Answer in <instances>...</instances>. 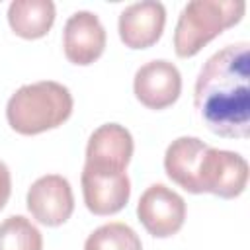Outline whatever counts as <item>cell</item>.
<instances>
[{"label": "cell", "mask_w": 250, "mask_h": 250, "mask_svg": "<svg viewBox=\"0 0 250 250\" xmlns=\"http://www.w3.org/2000/svg\"><path fill=\"white\" fill-rule=\"evenodd\" d=\"M248 41L225 45L201 66L193 104L209 131L229 139L250 133V55Z\"/></svg>", "instance_id": "cell-1"}, {"label": "cell", "mask_w": 250, "mask_h": 250, "mask_svg": "<svg viewBox=\"0 0 250 250\" xmlns=\"http://www.w3.org/2000/svg\"><path fill=\"white\" fill-rule=\"evenodd\" d=\"M70 90L55 80H39L18 88L6 105V119L20 135H39L62 125L72 113Z\"/></svg>", "instance_id": "cell-2"}, {"label": "cell", "mask_w": 250, "mask_h": 250, "mask_svg": "<svg viewBox=\"0 0 250 250\" xmlns=\"http://www.w3.org/2000/svg\"><path fill=\"white\" fill-rule=\"evenodd\" d=\"M244 0H191L178 18L174 31V51L188 59L197 55L209 41L242 20Z\"/></svg>", "instance_id": "cell-3"}, {"label": "cell", "mask_w": 250, "mask_h": 250, "mask_svg": "<svg viewBox=\"0 0 250 250\" xmlns=\"http://www.w3.org/2000/svg\"><path fill=\"white\" fill-rule=\"evenodd\" d=\"M197 180L201 193H213L225 199L238 197L248 182V162L238 152L207 146Z\"/></svg>", "instance_id": "cell-4"}, {"label": "cell", "mask_w": 250, "mask_h": 250, "mask_svg": "<svg viewBox=\"0 0 250 250\" xmlns=\"http://www.w3.org/2000/svg\"><path fill=\"white\" fill-rule=\"evenodd\" d=\"M137 217L148 234L168 238L176 234L186 221V201L168 186L152 184L139 197Z\"/></svg>", "instance_id": "cell-5"}, {"label": "cell", "mask_w": 250, "mask_h": 250, "mask_svg": "<svg viewBox=\"0 0 250 250\" xmlns=\"http://www.w3.org/2000/svg\"><path fill=\"white\" fill-rule=\"evenodd\" d=\"M27 209L35 221L47 227L66 223L74 211V195L68 180L61 174L37 178L27 189Z\"/></svg>", "instance_id": "cell-6"}, {"label": "cell", "mask_w": 250, "mask_h": 250, "mask_svg": "<svg viewBox=\"0 0 250 250\" xmlns=\"http://www.w3.org/2000/svg\"><path fill=\"white\" fill-rule=\"evenodd\" d=\"M133 137L119 123L100 125L86 145V168L102 172H125L133 156Z\"/></svg>", "instance_id": "cell-7"}, {"label": "cell", "mask_w": 250, "mask_h": 250, "mask_svg": "<svg viewBox=\"0 0 250 250\" xmlns=\"http://www.w3.org/2000/svg\"><path fill=\"white\" fill-rule=\"evenodd\" d=\"M133 90L137 100L148 109H164L180 98L182 74L174 62L156 59L135 72Z\"/></svg>", "instance_id": "cell-8"}, {"label": "cell", "mask_w": 250, "mask_h": 250, "mask_svg": "<svg viewBox=\"0 0 250 250\" xmlns=\"http://www.w3.org/2000/svg\"><path fill=\"white\" fill-rule=\"evenodd\" d=\"M80 182L84 203L94 215H113L121 211L131 197L127 172H102L84 166Z\"/></svg>", "instance_id": "cell-9"}, {"label": "cell", "mask_w": 250, "mask_h": 250, "mask_svg": "<svg viewBox=\"0 0 250 250\" xmlns=\"http://www.w3.org/2000/svg\"><path fill=\"white\" fill-rule=\"evenodd\" d=\"M64 55L72 64H92L105 49V29L94 12L78 10L66 23L62 33Z\"/></svg>", "instance_id": "cell-10"}, {"label": "cell", "mask_w": 250, "mask_h": 250, "mask_svg": "<svg viewBox=\"0 0 250 250\" xmlns=\"http://www.w3.org/2000/svg\"><path fill=\"white\" fill-rule=\"evenodd\" d=\"M166 23V8L156 0L129 4L119 14V37L129 49H146L154 45Z\"/></svg>", "instance_id": "cell-11"}, {"label": "cell", "mask_w": 250, "mask_h": 250, "mask_svg": "<svg viewBox=\"0 0 250 250\" xmlns=\"http://www.w3.org/2000/svg\"><path fill=\"white\" fill-rule=\"evenodd\" d=\"M207 146L209 145L197 137H178L164 152V170L168 178L189 193H201L197 178Z\"/></svg>", "instance_id": "cell-12"}, {"label": "cell", "mask_w": 250, "mask_h": 250, "mask_svg": "<svg viewBox=\"0 0 250 250\" xmlns=\"http://www.w3.org/2000/svg\"><path fill=\"white\" fill-rule=\"evenodd\" d=\"M55 4L51 0H14L8 6V23L23 39H39L55 23Z\"/></svg>", "instance_id": "cell-13"}, {"label": "cell", "mask_w": 250, "mask_h": 250, "mask_svg": "<svg viewBox=\"0 0 250 250\" xmlns=\"http://www.w3.org/2000/svg\"><path fill=\"white\" fill-rule=\"evenodd\" d=\"M0 250H43V236L27 217L10 215L0 223Z\"/></svg>", "instance_id": "cell-14"}, {"label": "cell", "mask_w": 250, "mask_h": 250, "mask_svg": "<svg viewBox=\"0 0 250 250\" xmlns=\"http://www.w3.org/2000/svg\"><path fill=\"white\" fill-rule=\"evenodd\" d=\"M84 250H143V244L129 225L113 221L98 227L86 238Z\"/></svg>", "instance_id": "cell-15"}, {"label": "cell", "mask_w": 250, "mask_h": 250, "mask_svg": "<svg viewBox=\"0 0 250 250\" xmlns=\"http://www.w3.org/2000/svg\"><path fill=\"white\" fill-rule=\"evenodd\" d=\"M10 193H12V174H10V168L6 166V162L0 160V211L8 203Z\"/></svg>", "instance_id": "cell-16"}]
</instances>
